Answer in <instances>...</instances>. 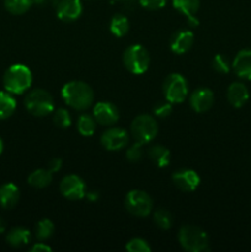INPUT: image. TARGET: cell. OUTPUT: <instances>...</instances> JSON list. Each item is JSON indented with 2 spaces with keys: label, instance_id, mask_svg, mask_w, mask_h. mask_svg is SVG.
<instances>
[{
  "label": "cell",
  "instance_id": "1",
  "mask_svg": "<svg viewBox=\"0 0 251 252\" xmlns=\"http://www.w3.org/2000/svg\"><path fill=\"white\" fill-rule=\"evenodd\" d=\"M62 97L71 108L84 111L94 102V91L84 81H69L62 88Z\"/></svg>",
  "mask_w": 251,
  "mask_h": 252
},
{
  "label": "cell",
  "instance_id": "2",
  "mask_svg": "<svg viewBox=\"0 0 251 252\" xmlns=\"http://www.w3.org/2000/svg\"><path fill=\"white\" fill-rule=\"evenodd\" d=\"M5 90L12 95L26 93L32 84V73L24 64H14L10 66L2 78Z\"/></svg>",
  "mask_w": 251,
  "mask_h": 252
},
{
  "label": "cell",
  "instance_id": "3",
  "mask_svg": "<svg viewBox=\"0 0 251 252\" xmlns=\"http://www.w3.org/2000/svg\"><path fill=\"white\" fill-rule=\"evenodd\" d=\"M179 243L188 252L209 251V238L198 226L185 225L179 231Z\"/></svg>",
  "mask_w": 251,
  "mask_h": 252
},
{
  "label": "cell",
  "instance_id": "4",
  "mask_svg": "<svg viewBox=\"0 0 251 252\" xmlns=\"http://www.w3.org/2000/svg\"><path fill=\"white\" fill-rule=\"evenodd\" d=\"M25 107L31 115L44 117L54 111V100L48 91L36 89L25 97Z\"/></svg>",
  "mask_w": 251,
  "mask_h": 252
},
{
  "label": "cell",
  "instance_id": "5",
  "mask_svg": "<svg viewBox=\"0 0 251 252\" xmlns=\"http://www.w3.org/2000/svg\"><path fill=\"white\" fill-rule=\"evenodd\" d=\"M150 57L142 44H132L123 53V64L129 73L140 75L149 68Z\"/></svg>",
  "mask_w": 251,
  "mask_h": 252
},
{
  "label": "cell",
  "instance_id": "6",
  "mask_svg": "<svg viewBox=\"0 0 251 252\" xmlns=\"http://www.w3.org/2000/svg\"><path fill=\"white\" fill-rule=\"evenodd\" d=\"M130 132L135 142L148 144L157 134V123L155 117L150 115H139L133 120Z\"/></svg>",
  "mask_w": 251,
  "mask_h": 252
},
{
  "label": "cell",
  "instance_id": "7",
  "mask_svg": "<svg viewBox=\"0 0 251 252\" xmlns=\"http://www.w3.org/2000/svg\"><path fill=\"white\" fill-rule=\"evenodd\" d=\"M165 98L171 103H181L188 95L187 80L179 73L170 74L162 85Z\"/></svg>",
  "mask_w": 251,
  "mask_h": 252
},
{
  "label": "cell",
  "instance_id": "8",
  "mask_svg": "<svg viewBox=\"0 0 251 252\" xmlns=\"http://www.w3.org/2000/svg\"><path fill=\"white\" fill-rule=\"evenodd\" d=\"M125 206L128 213L135 217H147L152 213L153 201L148 193L140 189H132L127 193Z\"/></svg>",
  "mask_w": 251,
  "mask_h": 252
},
{
  "label": "cell",
  "instance_id": "9",
  "mask_svg": "<svg viewBox=\"0 0 251 252\" xmlns=\"http://www.w3.org/2000/svg\"><path fill=\"white\" fill-rule=\"evenodd\" d=\"M59 189H61L62 196L70 201H79L86 196L85 182L78 175H68L64 177L62 180Z\"/></svg>",
  "mask_w": 251,
  "mask_h": 252
},
{
  "label": "cell",
  "instance_id": "10",
  "mask_svg": "<svg viewBox=\"0 0 251 252\" xmlns=\"http://www.w3.org/2000/svg\"><path fill=\"white\" fill-rule=\"evenodd\" d=\"M128 140H129V137H128L127 130L118 127L108 128L102 133L100 138L102 147L105 149L111 150V152H116V150L126 148L128 144Z\"/></svg>",
  "mask_w": 251,
  "mask_h": 252
},
{
  "label": "cell",
  "instance_id": "11",
  "mask_svg": "<svg viewBox=\"0 0 251 252\" xmlns=\"http://www.w3.org/2000/svg\"><path fill=\"white\" fill-rule=\"evenodd\" d=\"M172 182L179 189L184 192H192L197 189L201 184V177L194 170L182 169L174 172L172 175Z\"/></svg>",
  "mask_w": 251,
  "mask_h": 252
},
{
  "label": "cell",
  "instance_id": "12",
  "mask_svg": "<svg viewBox=\"0 0 251 252\" xmlns=\"http://www.w3.org/2000/svg\"><path fill=\"white\" fill-rule=\"evenodd\" d=\"M93 112L96 122L101 126H107V127L115 125L118 121V118H120L118 108L113 103L105 102V101L96 103Z\"/></svg>",
  "mask_w": 251,
  "mask_h": 252
},
{
  "label": "cell",
  "instance_id": "13",
  "mask_svg": "<svg viewBox=\"0 0 251 252\" xmlns=\"http://www.w3.org/2000/svg\"><path fill=\"white\" fill-rule=\"evenodd\" d=\"M214 103V94L208 88H198L189 96V105L196 112L202 113L208 111Z\"/></svg>",
  "mask_w": 251,
  "mask_h": 252
},
{
  "label": "cell",
  "instance_id": "14",
  "mask_svg": "<svg viewBox=\"0 0 251 252\" xmlns=\"http://www.w3.org/2000/svg\"><path fill=\"white\" fill-rule=\"evenodd\" d=\"M83 12L80 0H62L57 6V16L64 22H71L79 19Z\"/></svg>",
  "mask_w": 251,
  "mask_h": 252
},
{
  "label": "cell",
  "instance_id": "15",
  "mask_svg": "<svg viewBox=\"0 0 251 252\" xmlns=\"http://www.w3.org/2000/svg\"><path fill=\"white\" fill-rule=\"evenodd\" d=\"M234 73L244 80H251V49H241L231 63Z\"/></svg>",
  "mask_w": 251,
  "mask_h": 252
},
{
  "label": "cell",
  "instance_id": "16",
  "mask_svg": "<svg viewBox=\"0 0 251 252\" xmlns=\"http://www.w3.org/2000/svg\"><path fill=\"white\" fill-rule=\"evenodd\" d=\"M193 41L194 36L192 31L185 29L179 30V31H176L172 34L171 41H170V48H171L174 53L184 54L191 49Z\"/></svg>",
  "mask_w": 251,
  "mask_h": 252
},
{
  "label": "cell",
  "instance_id": "17",
  "mask_svg": "<svg viewBox=\"0 0 251 252\" xmlns=\"http://www.w3.org/2000/svg\"><path fill=\"white\" fill-rule=\"evenodd\" d=\"M249 96H250L249 89L246 88L245 84L240 83V81L230 84L228 91H226V97H228L229 103L235 108L243 107L248 102Z\"/></svg>",
  "mask_w": 251,
  "mask_h": 252
},
{
  "label": "cell",
  "instance_id": "18",
  "mask_svg": "<svg viewBox=\"0 0 251 252\" xmlns=\"http://www.w3.org/2000/svg\"><path fill=\"white\" fill-rule=\"evenodd\" d=\"M19 187L12 182H7L0 186V207L2 209H11L19 203Z\"/></svg>",
  "mask_w": 251,
  "mask_h": 252
},
{
  "label": "cell",
  "instance_id": "19",
  "mask_svg": "<svg viewBox=\"0 0 251 252\" xmlns=\"http://www.w3.org/2000/svg\"><path fill=\"white\" fill-rule=\"evenodd\" d=\"M52 181H53V172H51L47 169L34 170L27 177L29 185L34 187V189H44V187L49 186Z\"/></svg>",
  "mask_w": 251,
  "mask_h": 252
},
{
  "label": "cell",
  "instance_id": "20",
  "mask_svg": "<svg viewBox=\"0 0 251 252\" xmlns=\"http://www.w3.org/2000/svg\"><path fill=\"white\" fill-rule=\"evenodd\" d=\"M30 240H31V233L21 226L11 229L6 235V243L12 248H21L27 245Z\"/></svg>",
  "mask_w": 251,
  "mask_h": 252
},
{
  "label": "cell",
  "instance_id": "21",
  "mask_svg": "<svg viewBox=\"0 0 251 252\" xmlns=\"http://www.w3.org/2000/svg\"><path fill=\"white\" fill-rule=\"evenodd\" d=\"M150 160L159 167H166L171 161V153L162 145H153L148 150Z\"/></svg>",
  "mask_w": 251,
  "mask_h": 252
},
{
  "label": "cell",
  "instance_id": "22",
  "mask_svg": "<svg viewBox=\"0 0 251 252\" xmlns=\"http://www.w3.org/2000/svg\"><path fill=\"white\" fill-rule=\"evenodd\" d=\"M16 110V100L9 91H0V120H6Z\"/></svg>",
  "mask_w": 251,
  "mask_h": 252
},
{
  "label": "cell",
  "instance_id": "23",
  "mask_svg": "<svg viewBox=\"0 0 251 252\" xmlns=\"http://www.w3.org/2000/svg\"><path fill=\"white\" fill-rule=\"evenodd\" d=\"M172 6L187 17V20L196 17L199 9V0H172Z\"/></svg>",
  "mask_w": 251,
  "mask_h": 252
},
{
  "label": "cell",
  "instance_id": "24",
  "mask_svg": "<svg viewBox=\"0 0 251 252\" xmlns=\"http://www.w3.org/2000/svg\"><path fill=\"white\" fill-rule=\"evenodd\" d=\"M96 120L94 116L83 113L78 118V132L83 137H91L96 132Z\"/></svg>",
  "mask_w": 251,
  "mask_h": 252
},
{
  "label": "cell",
  "instance_id": "25",
  "mask_svg": "<svg viewBox=\"0 0 251 252\" xmlns=\"http://www.w3.org/2000/svg\"><path fill=\"white\" fill-rule=\"evenodd\" d=\"M129 30V21L127 17L122 14H116L111 19L110 22V31L113 36L123 37Z\"/></svg>",
  "mask_w": 251,
  "mask_h": 252
},
{
  "label": "cell",
  "instance_id": "26",
  "mask_svg": "<svg viewBox=\"0 0 251 252\" xmlns=\"http://www.w3.org/2000/svg\"><path fill=\"white\" fill-rule=\"evenodd\" d=\"M33 0H4V6L10 14L22 15L31 9Z\"/></svg>",
  "mask_w": 251,
  "mask_h": 252
},
{
  "label": "cell",
  "instance_id": "27",
  "mask_svg": "<svg viewBox=\"0 0 251 252\" xmlns=\"http://www.w3.org/2000/svg\"><path fill=\"white\" fill-rule=\"evenodd\" d=\"M153 219L157 228L162 229V230H167L174 224V217L166 209H157L153 213Z\"/></svg>",
  "mask_w": 251,
  "mask_h": 252
},
{
  "label": "cell",
  "instance_id": "28",
  "mask_svg": "<svg viewBox=\"0 0 251 252\" xmlns=\"http://www.w3.org/2000/svg\"><path fill=\"white\" fill-rule=\"evenodd\" d=\"M54 234V224L51 219L44 218L37 223L36 225V238L39 241L48 240Z\"/></svg>",
  "mask_w": 251,
  "mask_h": 252
},
{
  "label": "cell",
  "instance_id": "29",
  "mask_svg": "<svg viewBox=\"0 0 251 252\" xmlns=\"http://www.w3.org/2000/svg\"><path fill=\"white\" fill-rule=\"evenodd\" d=\"M53 121L56 123L57 127L59 128H69L71 126V116L69 113V111L64 107L57 108L56 111H53Z\"/></svg>",
  "mask_w": 251,
  "mask_h": 252
},
{
  "label": "cell",
  "instance_id": "30",
  "mask_svg": "<svg viewBox=\"0 0 251 252\" xmlns=\"http://www.w3.org/2000/svg\"><path fill=\"white\" fill-rule=\"evenodd\" d=\"M212 65H213V69L217 71V73H220V74H228L231 68L230 62H229V59L226 58L224 54H217V56L213 58Z\"/></svg>",
  "mask_w": 251,
  "mask_h": 252
},
{
  "label": "cell",
  "instance_id": "31",
  "mask_svg": "<svg viewBox=\"0 0 251 252\" xmlns=\"http://www.w3.org/2000/svg\"><path fill=\"white\" fill-rule=\"evenodd\" d=\"M126 250L129 252H150L152 248L144 239L134 238L128 241V244L126 245Z\"/></svg>",
  "mask_w": 251,
  "mask_h": 252
},
{
  "label": "cell",
  "instance_id": "32",
  "mask_svg": "<svg viewBox=\"0 0 251 252\" xmlns=\"http://www.w3.org/2000/svg\"><path fill=\"white\" fill-rule=\"evenodd\" d=\"M142 143L135 142L132 147H129L127 149V153H126V157H127L128 161L130 162H137L139 161L143 158V154H144V150H143Z\"/></svg>",
  "mask_w": 251,
  "mask_h": 252
},
{
  "label": "cell",
  "instance_id": "33",
  "mask_svg": "<svg viewBox=\"0 0 251 252\" xmlns=\"http://www.w3.org/2000/svg\"><path fill=\"white\" fill-rule=\"evenodd\" d=\"M154 112L155 117H160V118H165L169 117L172 112V103L169 102V101H160L157 102V105L154 106Z\"/></svg>",
  "mask_w": 251,
  "mask_h": 252
},
{
  "label": "cell",
  "instance_id": "34",
  "mask_svg": "<svg viewBox=\"0 0 251 252\" xmlns=\"http://www.w3.org/2000/svg\"><path fill=\"white\" fill-rule=\"evenodd\" d=\"M167 0H139V4L144 9L148 10H159L166 5Z\"/></svg>",
  "mask_w": 251,
  "mask_h": 252
},
{
  "label": "cell",
  "instance_id": "35",
  "mask_svg": "<svg viewBox=\"0 0 251 252\" xmlns=\"http://www.w3.org/2000/svg\"><path fill=\"white\" fill-rule=\"evenodd\" d=\"M62 165H63V161H62L59 158H54L49 161L48 164V170L51 172H57L62 169Z\"/></svg>",
  "mask_w": 251,
  "mask_h": 252
},
{
  "label": "cell",
  "instance_id": "36",
  "mask_svg": "<svg viewBox=\"0 0 251 252\" xmlns=\"http://www.w3.org/2000/svg\"><path fill=\"white\" fill-rule=\"evenodd\" d=\"M30 251L31 252H52V249L49 248L47 244L42 243L41 241V243L34 244V245L30 249Z\"/></svg>",
  "mask_w": 251,
  "mask_h": 252
},
{
  "label": "cell",
  "instance_id": "37",
  "mask_svg": "<svg viewBox=\"0 0 251 252\" xmlns=\"http://www.w3.org/2000/svg\"><path fill=\"white\" fill-rule=\"evenodd\" d=\"M5 229H6V224H5L4 219H2L1 217H0V234L4 233Z\"/></svg>",
  "mask_w": 251,
  "mask_h": 252
},
{
  "label": "cell",
  "instance_id": "38",
  "mask_svg": "<svg viewBox=\"0 0 251 252\" xmlns=\"http://www.w3.org/2000/svg\"><path fill=\"white\" fill-rule=\"evenodd\" d=\"M86 197H88L89 199H91V201H95V199L97 198V194H96L95 192H90V193H86Z\"/></svg>",
  "mask_w": 251,
  "mask_h": 252
},
{
  "label": "cell",
  "instance_id": "39",
  "mask_svg": "<svg viewBox=\"0 0 251 252\" xmlns=\"http://www.w3.org/2000/svg\"><path fill=\"white\" fill-rule=\"evenodd\" d=\"M2 150H4V143H2V139L0 138V155L2 154Z\"/></svg>",
  "mask_w": 251,
  "mask_h": 252
}]
</instances>
